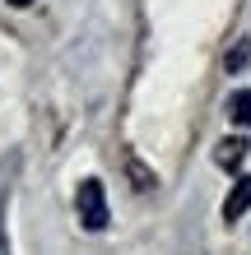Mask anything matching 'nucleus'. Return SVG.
<instances>
[{
  "instance_id": "nucleus-1",
  "label": "nucleus",
  "mask_w": 251,
  "mask_h": 255,
  "mask_svg": "<svg viewBox=\"0 0 251 255\" xmlns=\"http://www.w3.org/2000/svg\"><path fill=\"white\" fill-rule=\"evenodd\" d=\"M75 209H79V223L88 232H102L107 228V195H102V181H79V190H75Z\"/></svg>"
},
{
  "instance_id": "nucleus-2",
  "label": "nucleus",
  "mask_w": 251,
  "mask_h": 255,
  "mask_svg": "<svg viewBox=\"0 0 251 255\" xmlns=\"http://www.w3.org/2000/svg\"><path fill=\"white\" fill-rule=\"evenodd\" d=\"M247 209H251V176H238V181H233V190H228V200H224V218L238 223Z\"/></svg>"
},
{
  "instance_id": "nucleus-3",
  "label": "nucleus",
  "mask_w": 251,
  "mask_h": 255,
  "mask_svg": "<svg viewBox=\"0 0 251 255\" xmlns=\"http://www.w3.org/2000/svg\"><path fill=\"white\" fill-rule=\"evenodd\" d=\"M242 158H247V139H224V144H219L214 148V162H219V167H242Z\"/></svg>"
},
{
  "instance_id": "nucleus-4",
  "label": "nucleus",
  "mask_w": 251,
  "mask_h": 255,
  "mask_svg": "<svg viewBox=\"0 0 251 255\" xmlns=\"http://www.w3.org/2000/svg\"><path fill=\"white\" fill-rule=\"evenodd\" d=\"M228 116H233L238 126H247V130H251V93H247V88H238V93L228 98Z\"/></svg>"
},
{
  "instance_id": "nucleus-5",
  "label": "nucleus",
  "mask_w": 251,
  "mask_h": 255,
  "mask_svg": "<svg viewBox=\"0 0 251 255\" xmlns=\"http://www.w3.org/2000/svg\"><path fill=\"white\" fill-rule=\"evenodd\" d=\"M247 61H251V42H247V37H238V47L224 56V65H228V74H242V70H247Z\"/></svg>"
},
{
  "instance_id": "nucleus-6",
  "label": "nucleus",
  "mask_w": 251,
  "mask_h": 255,
  "mask_svg": "<svg viewBox=\"0 0 251 255\" xmlns=\"http://www.w3.org/2000/svg\"><path fill=\"white\" fill-rule=\"evenodd\" d=\"M9 5H19V9H23V5H33V0H9Z\"/></svg>"
}]
</instances>
